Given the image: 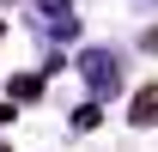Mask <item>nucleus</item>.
I'll return each mask as SVG.
<instances>
[{
	"label": "nucleus",
	"mask_w": 158,
	"mask_h": 152,
	"mask_svg": "<svg viewBox=\"0 0 158 152\" xmlns=\"http://www.w3.org/2000/svg\"><path fill=\"white\" fill-rule=\"evenodd\" d=\"M134 122H158V91H140L134 97Z\"/></svg>",
	"instance_id": "nucleus-1"
}]
</instances>
